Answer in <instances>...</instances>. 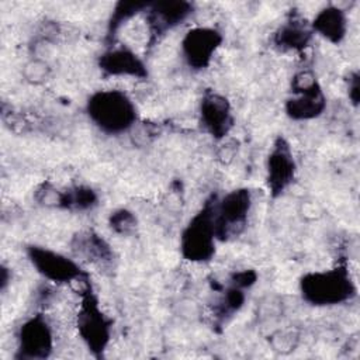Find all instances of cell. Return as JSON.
<instances>
[{
	"mask_svg": "<svg viewBox=\"0 0 360 360\" xmlns=\"http://www.w3.org/2000/svg\"><path fill=\"white\" fill-rule=\"evenodd\" d=\"M84 110L90 122L110 136L129 132L139 120L134 100L120 89H101L91 93Z\"/></svg>",
	"mask_w": 360,
	"mask_h": 360,
	"instance_id": "obj_1",
	"label": "cell"
},
{
	"mask_svg": "<svg viewBox=\"0 0 360 360\" xmlns=\"http://www.w3.org/2000/svg\"><path fill=\"white\" fill-rule=\"evenodd\" d=\"M298 288L302 300L312 307L342 305L357 295V285L347 264L308 271L301 276Z\"/></svg>",
	"mask_w": 360,
	"mask_h": 360,
	"instance_id": "obj_2",
	"label": "cell"
},
{
	"mask_svg": "<svg viewBox=\"0 0 360 360\" xmlns=\"http://www.w3.org/2000/svg\"><path fill=\"white\" fill-rule=\"evenodd\" d=\"M75 326L87 350L96 359H101L111 342L112 319L103 311L89 277L83 281Z\"/></svg>",
	"mask_w": 360,
	"mask_h": 360,
	"instance_id": "obj_3",
	"label": "cell"
},
{
	"mask_svg": "<svg viewBox=\"0 0 360 360\" xmlns=\"http://www.w3.org/2000/svg\"><path fill=\"white\" fill-rule=\"evenodd\" d=\"M215 195L188 219L180 233V253L191 263H208L217 253V233L214 224Z\"/></svg>",
	"mask_w": 360,
	"mask_h": 360,
	"instance_id": "obj_4",
	"label": "cell"
},
{
	"mask_svg": "<svg viewBox=\"0 0 360 360\" xmlns=\"http://www.w3.org/2000/svg\"><path fill=\"white\" fill-rule=\"evenodd\" d=\"M290 97L285 100V115L292 121H311L322 115L326 108V96L309 69L297 72L291 77Z\"/></svg>",
	"mask_w": 360,
	"mask_h": 360,
	"instance_id": "obj_5",
	"label": "cell"
},
{
	"mask_svg": "<svg viewBox=\"0 0 360 360\" xmlns=\"http://www.w3.org/2000/svg\"><path fill=\"white\" fill-rule=\"evenodd\" d=\"M252 205V191L248 187L233 188L221 198H215L214 224L218 242H229L242 235L248 226Z\"/></svg>",
	"mask_w": 360,
	"mask_h": 360,
	"instance_id": "obj_6",
	"label": "cell"
},
{
	"mask_svg": "<svg viewBox=\"0 0 360 360\" xmlns=\"http://www.w3.org/2000/svg\"><path fill=\"white\" fill-rule=\"evenodd\" d=\"M25 255L35 271L42 278L56 285L83 281L89 276L76 259L51 248L28 245Z\"/></svg>",
	"mask_w": 360,
	"mask_h": 360,
	"instance_id": "obj_7",
	"label": "cell"
},
{
	"mask_svg": "<svg viewBox=\"0 0 360 360\" xmlns=\"http://www.w3.org/2000/svg\"><path fill=\"white\" fill-rule=\"evenodd\" d=\"M15 360H45L55 349V333L49 319L42 312L32 314L17 329Z\"/></svg>",
	"mask_w": 360,
	"mask_h": 360,
	"instance_id": "obj_8",
	"label": "cell"
},
{
	"mask_svg": "<svg viewBox=\"0 0 360 360\" xmlns=\"http://www.w3.org/2000/svg\"><path fill=\"white\" fill-rule=\"evenodd\" d=\"M224 42V35L214 27L197 25L186 31L180 41V53L193 72L210 68L212 59Z\"/></svg>",
	"mask_w": 360,
	"mask_h": 360,
	"instance_id": "obj_9",
	"label": "cell"
},
{
	"mask_svg": "<svg viewBox=\"0 0 360 360\" xmlns=\"http://www.w3.org/2000/svg\"><path fill=\"white\" fill-rule=\"evenodd\" d=\"M297 163L292 149L284 136H277L266 159V186L273 198L283 195L294 183Z\"/></svg>",
	"mask_w": 360,
	"mask_h": 360,
	"instance_id": "obj_10",
	"label": "cell"
},
{
	"mask_svg": "<svg viewBox=\"0 0 360 360\" xmlns=\"http://www.w3.org/2000/svg\"><path fill=\"white\" fill-rule=\"evenodd\" d=\"M194 13V4L186 0H163L149 3L145 14L150 42L186 22Z\"/></svg>",
	"mask_w": 360,
	"mask_h": 360,
	"instance_id": "obj_11",
	"label": "cell"
},
{
	"mask_svg": "<svg viewBox=\"0 0 360 360\" xmlns=\"http://www.w3.org/2000/svg\"><path fill=\"white\" fill-rule=\"evenodd\" d=\"M198 117L202 129L217 141L224 139L235 124L231 101L214 90H207L202 94L198 104Z\"/></svg>",
	"mask_w": 360,
	"mask_h": 360,
	"instance_id": "obj_12",
	"label": "cell"
},
{
	"mask_svg": "<svg viewBox=\"0 0 360 360\" xmlns=\"http://www.w3.org/2000/svg\"><path fill=\"white\" fill-rule=\"evenodd\" d=\"M97 66L105 77H148L145 60L125 45H111L107 48L97 58Z\"/></svg>",
	"mask_w": 360,
	"mask_h": 360,
	"instance_id": "obj_13",
	"label": "cell"
},
{
	"mask_svg": "<svg viewBox=\"0 0 360 360\" xmlns=\"http://www.w3.org/2000/svg\"><path fill=\"white\" fill-rule=\"evenodd\" d=\"M314 31L308 20L291 14L273 34V44L281 52H302L309 46Z\"/></svg>",
	"mask_w": 360,
	"mask_h": 360,
	"instance_id": "obj_14",
	"label": "cell"
},
{
	"mask_svg": "<svg viewBox=\"0 0 360 360\" xmlns=\"http://www.w3.org/2000/svg\"><path fill=\"white\" fill-rule=\"evenodd\" d=\"M309 24L314 34L322 37L325 41L333 45L340 44L346 38L349 28L346 11L335 4L322 7Z\"/></svg>",
	"mask_w": 360,
	"mask_h": 360,
	"instance_id": "obj_15",
	"label": "cell"
},
{
	"mask_svg": "<svg viewBox=\"0 0 360 360\" xmlns=\"http://www.w3.org/2000/svg\"><path fill=\"white\" fill-rule=\"evenodd\" d=\"M72 250L80 259L96 264H104L112 259V250L108 242L93 231L79 232L72 240Z\"/></svg>",
	"mask_w": 360,
	"mask_h": 360,
	"instance_id": "obj_16",
	"label": "cell"
},
{
	"mask_svg": "<svg viewBox=\"0 0 360 360\" xmlns=\"http://www.w3.org/2000/svg\"><path fill=\"white\" fill-rule=\"evenodd\" d=\"M218 291L221 295L214 305V319L222 325L242 309L246 301V290L228 281L226 287H219Z\"/></svg>",
	"mask_w": 360,
	"mask_h": 360,
	"instance_id": "obj_17",
	"label": "cell"
},
{
	"mask_svg": "<svg viewBox=\"0 0 360 360\" xmlns=\"http://www.w3.org/2000/svg\"><path fill=\"white\" fill-rule=\"evenodd\" d=\"M98 204L97 193L84 184L72 186L65 190H59L58 201L55 208H62L68 211H89Z\"/></svg>",
	"mask_w": 360,
	"mask_h": 360,
	"instance_id": "obj_18",
	"label": "cell"
},
{
	"mask_svg": "<svg viewBox=\"0 0 360 360\" xmlns=\"http://www.w3.org/2000/svg\"><path fill=\"white\" fill-rule=\"evenodd\" d=\"M149 6V1H118L115 3L111 15L107 22V41L114 42L115 35L129 20L136 17L141 13H145Z\"/></svg>",
	"mask_w": 360,
	"mask_h": 360,
	"instance_id": "obj_19",
	"label": "cell"
},
{
	"mask_svg": "<svg viewBox=\"0 0 360 360\" xmlns=\"http://www.w3.org/2000/svg\"><path fill=\"white\" fill-rule=\"evenodd\" d=\"M136 217L132 211L127 208H118L108 217V226L112 232L118 235H131L136 228Z\"/></svg>",
	"mask_w": 360,
	"mask_h": 360,
	"instance_id": "obj_20",
	"label": "cell"
},
{
	"mask_svg": "<svg viewBox=\"0 0 360 360\" xmlns=\"http://www.w3.org/2000/svg\"><path fill=\"white\" fill-rule=\"evenodd\" d=\"M228 281L245 288V290H249L252 285L256 284L257 281V273L253 270V269H243V270H236L233 271Z\"/></svg>",
	"mask_w": 360,
	"mask_h": 360,
	"instance_id": "obj_21",
	"label": "cell"
},
{
	"mask_svg": "<svg viewBox=\"0 0 360 360\" xmlns=\"http://www.w3.org/2000/svg\"><path fill=\"white\" fill-rule=\"evenodd\" d=\"M347 97L350 103L357 107L360 100V75L357 70H353L349 73L347 77Z\"/></svg>",
	"mask_w": 360,
	"mask_h": 360,
	"instance_id": "obj_22",
	"label": "cell"
},
{
	"mask_svg": "<svg viewBox=\"0 0 360 360\" xmlns=\"http://www.w3.org/2000/svg\"><path fill=\"white\" fill-rule=\"evenodd\" d=\"M11 281V271L6 264H1L0 267V290L4 292L8 283Z\"/></svg>",
	"mask_w": 360,
	"mask_h": 360,
	"instance_id": "obj_23",
	"label": "cell"
}]
</instances>
